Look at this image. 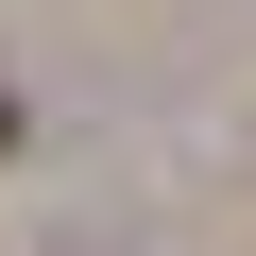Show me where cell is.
<instances>
[{
    "label": "cell",
    "mask_w": 256,
    "mask_h": 256,
    "mask_svg": "<svg viewBox=\"0 0 256 256\" xmlns=\"http://www.w3.org/2000/svg\"><path fill=\"white\" fill-rule=\"evenodd\" d=\"M0 154H18V102H0Z\"/></svg>",
    "instance_id": "cell-1"
}]
</instances>
